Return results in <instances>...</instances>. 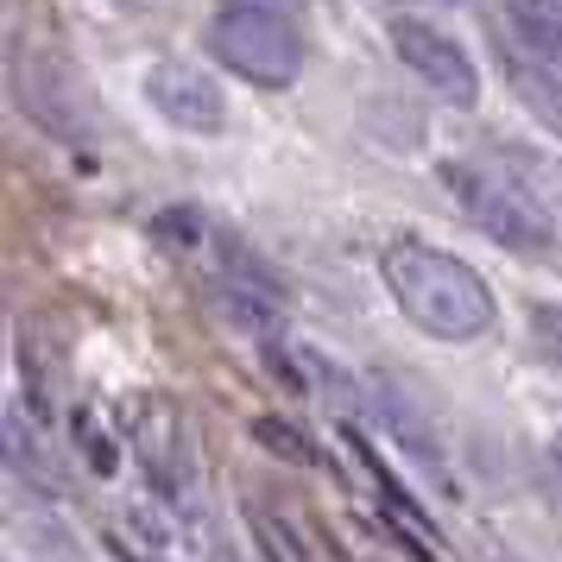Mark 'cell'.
<instances>
[{"label": "cell", "mask_w": 562, "mask_h": 562, "mask_svg": "<svg viewBox=\"0 0 562 562\" xmlns=\"http://www.w3.org/2000/svg\"><path fill=\"white\" fill-rule=\"evenodd\" d=\"M442 183L461 196V209L474 215V228L493 234L499 247H543L550 240V209L537 203V190L525 178H518V165H474V158H449L442 165Z\"/></svg>", "instance_id": "obj_2"}, {"label": "cell", "mask_w": 562, "mask_h": 562, "mask_svg": "<svg viewBox=\"0 0 562 562\" xmlns=\"http://www.w3.org/2000/svg\"><path fill=\"white\" fill-rule=\"evenodd\" d=\"M240 7H272V13H297L304 0H240Z\"/></svg>", "instance_id": "obj_12"}, {"label": "cell", "mask_w": 562, "mask_h": 562, "mask_svg": "<svg viewBox=\"0 0 562 562\" xmlns=\"http://www.w3.org/2000/svg\"><path fill=\"white\" fill-rule=\"evenodd\" d=\"M543 456H550V468H557V481H562V430L550 436V449H543Z\"/></svg>", "instance_id": "obj_13"}, {"label": "cell", "mask_w": 562, "mask_h": 562, "mask_svg": "<svg viewBox=\"0 0 562 562\" xmlns=\"http://www.w3.org/2000/svg\"><path fill=\"white\" fill-rule=\"evenodd\" d=\"M512 20L537 52L562 64V0H512Z\"/></svg>", "instance_id": "obj_7"}, {"label": "cell", "mask_w": 562, "mask_h": 562, "mask_svg": "<svg viewBox=\"0 0 562 562\" xmlns=\"http://www.w3.org/2000/svg\"><path fill=\"white\" fill-rule=\"evenodd\" d=\"M385 291L398 297L411 329H424L430 341H481L493 329V291L468 259L442 254L430 240H392L380 259Z\"/></svg>", "instance_id": "obj_1"}, {"label": "cell", "mask_w": 562, "mask_h": 562, "mask_svg": "<svg viewBox=\"0 0 562 562\" xmlns=\"http://www.w3.org/2000/svg\"><path fill=\"white\" fill-rule=\"evenodd\" d=\"M70 436H77L82 461H89L95 474H114V468H121V442H114V436L102 430V417H95L89 405H82L77 417H70Z\"/></svg>", "instance_id": "obj_8"}, {"label": "cell", "mask_w": 562, "mask_h": 562, "mask_svg": "<svg viewBox=\"0 0 562 562\" xmlns=\"http://www.w3.org/2000/svg\"><path fill=\"white\" fill-rule=\"evenodd\" d=\"M518 89H525V102H531L550 127H562V82L537 77V70H518Z\"/></svg>", "instance_id": "obj_10"}, {"label": "cell", "mask_w": 562, "mask_h": 562, "mask_svg": "<svg viewBox=\"0 0 562 562\" xmlns=\"http://www.w3.org/2000/svg\"><path fill=\"white\" fill-rule=\"evenodd\" d=\"M392 52L405 57V70L430 82L442 102H456V108L481 102V70H474V57L461 52L449 32L424 26V20H392Z\"/></svg>", "instance_id": "obj_4"}, {"label": "cell", "mask_w": 562, "mask_h": 562, "mask_svg": "<svg viewBox=\"0 0 562 562\" xmlns=\"http://www.w3.org/2000/svg\"><path fill=\"white\" fill-rule=\"evenodd\" d=\"M114 550H121V562H158L153 550H139V543H133V537H114Z\"/></svg>", "instance_id": "obj_11"}, {"label": "cell", "mask_w": 562, "mask_h": 562, "mask_svg": "<svg viewBox=\"0 0 562 562\" xmlns=\"http://www.w3.org/2000/svg\"><path fill=\"white\" fill-rule=\"evenodd\" d=\"M146 102L178 133H222V121H228V102H222L215 77H203L196 64H178V57L146 70Z\"/></svg>", "instance_id": "obj_5"}, {"label": "cell", "mask_w": 562, "mask_h": 562, "mask_svg": "<svg viewBox=\"0 0 562 562\" xmlns=\"http://www.w3.org/2000/svg\"><path fill=\"white\" fill-rule=\"evenodd\" d=\"M133 430H139V456L153 468V481L165 486L171 499H183V493H190V436H183L178 411L165 405V398H146L139 417H133Z\"/></svg>", "instance_id": "obj_6"}, {"label": "cell", "mask_w": 562, "mask_h": 562, "mask_svg": "<svg viewBox=\"0 0 562 562\" xmlns=\"http://www.w3.org/2000/svg\"><path fill=\"white\" fill-rule=\"evenodd\" d=\"M531 341H537V355L562 373V310L557 304H537L531 310Z\"/></svg>", "instance_id": "obj_9"}, {"label": "cell", "mask_w": 562, "mask_h": 562, "mask_svg": "<svg viewBox=\"0 0 562 562\" xmlns=\"http://www.w3.org/2000/svg\"><path fill=\"white\" fill-rule=\"evenodd\" d=\"M209 45H215V64H228L234 77L266 82V89H284V82H297V70H304V38L272 7H240L234 0L228 13L215 20Z\"/></svg>", "instance_id": "obj_3"}]
</instances>
